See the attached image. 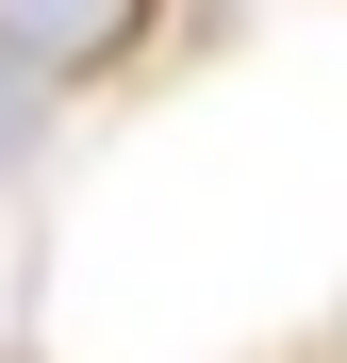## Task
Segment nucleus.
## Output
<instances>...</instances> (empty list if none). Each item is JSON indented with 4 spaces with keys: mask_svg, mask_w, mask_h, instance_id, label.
<instances>
[{
    "mask_svg": "<svg viewBox=\"0 0 347 363\" xmlns=\"http://www.w3.org/2000/svg\"><path fill=\"white\" fill-rule=\"evenodd\" d=\"M149 33V0H0V67L17 83H99Z\"/></svg>",
    "mask_w": 347,
    "mask_h": 363,
    "instance_id": "obj_1",
    "label": "nucleus"
},
{
    "mask_svg": "<svg viewBox=\"0 0 347 363\" xmlns=\"http://www.w3.org/2000/svg\"><path fill=\"white\" fill-rule=\"evenodd\" d=\"M33 99H50V83H17V67H0V165H17V133H33Z\"/></svg>",
    "mask_w": 347,
    "mask_h": 363,
    "instance_id": "obj_2",
    "label": "nucleus"
}]
</instances>
